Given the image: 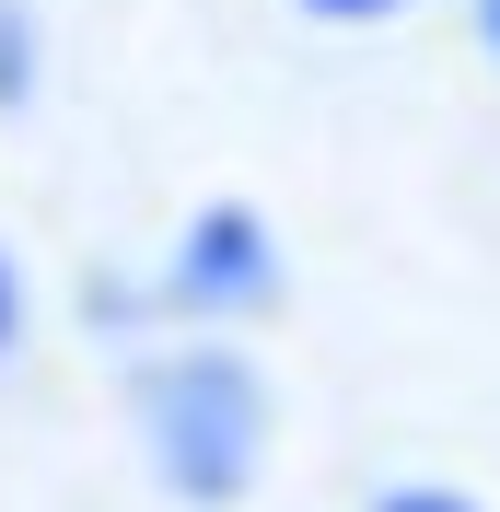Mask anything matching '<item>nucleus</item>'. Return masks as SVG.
<instances>
[{"label":"nucleus","mask_w":500,"mask_h":512,"mask_svg":"<svg viewBox=\"0 0 500 512\" xmlns=\"http://www.w3.org/2000/svg\"><path fill=\"white\" fill-rule=\"evenodd\" d=\"M128 419H140V454L152 478L187 512H233L268 466V373H256L233 338H175L128 373Z\"/></svg>","instance_id":"nucleus-1"},{"label":"nucleus","mask_w":500,"mask_h":512,"mask_svg":"<svg viewBox=\"0 0 500 512\" xmlns=\"http://www.w3.org/2000/svg\"><path fill=\"white\" fill-rule=\"evenodd\" d=\"M268 303H280V233L256 222L245 198L187 210V233H175V256H163V315L233 326V315H268Z\"/></svg>","instance_id":"nucleus-2"},{"label":"nucleus","mask_w":500,"mask_h":512,"mask_svg":"<svg viewBox=\"0 0 500 512\" xmlns=\"http://www.w3.org/2000/svg\"><path fill=\"white\" fill-rule=\"evenodd\" d=\"M35 59H47V47H35V12H24V0H0V105L35 94Z\"/></svg>","instance_id":"nucleus-3"},{"label":"nucleus","mask_w":500,"mask_h":512,"mask_svg":"<svg viewBox=\"0 0 500 512\" xmlns=\"http://www.w3.org/2000/svg\"><path fill=\"white\" fill-rule=\"evenodd\" d=\"M373 512H489L477 489H442V478H407V489H384Z\"/></svg>","instance_id":"nucleus-4"},{"label":"nucleus","mask_w":500,"mask_h":512,"mask_svg":"<svg viewBox=\"0 0 500 512\" xmlns=\"http://www.w3.org/2000/svg\"><path fill=\"white\" fill-rule=\"evenodd\" d=\"M314 24H396V12H419V0H303Z\"/></svg>","instance_id":"nucleus-5"},{"label":"nucleus","mask_w":500,"mask_h":512,"mask_svg":"<svg viewBox=\"0 0 500 512\" xmlns=\"http://www.w3.org/2000/svg\"><path fill=\"white\" fill-rule=\"evenodd\" d=\"M12 338H24V268L0 256V361H12Z\"/></svg>","instance_id":"nucleus-6"},{"label":"nucleus","mask_w":500,"mask_h":512,"mask_svg":"<svg viewBox=\"0 0 500 512\" xmlns=\"http://www.w3.org/2000/svg\"><path fill=\"white\" fill-rule=\"evenodd\" d=\"M477 47H489V59H500V0H477Z\"/></svg>","instance_id":"nucleus-7"}]
</instances>
